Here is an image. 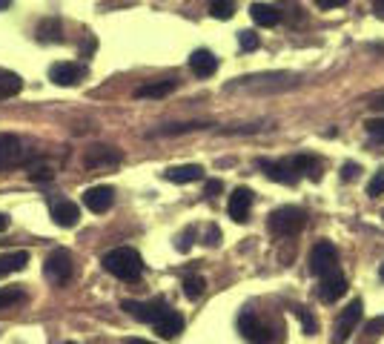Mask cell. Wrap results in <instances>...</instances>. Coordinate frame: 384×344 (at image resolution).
Listing matches in <instances>:
<instances>
[{
    "mask_svg": "<svg viewBox=\"0 0 384 344\" xmlns=\"http://www.w3.org/2000/svg\"><path fill=\"white\" fill-rule=\"evenodd\" d=\"M204 190H207V195H218V193L224 190V183H221L218 178H215V181H207V187H204Z\"/></svg>",
    "mask_w": 384,
    "mask_h": 344,
    "instance_id": "obj_35",
    "label": "cell"
},
{
    "mask_svg": "<svg viewBox=\"0 0 384 344\" xmlns=\"http://www.w3.org/2000/svg\"><path fill=\"white\" fill-rule=\"evenodd\" d=\"M178 89V81H155V83H147V86H138L135 89V98H163L170 92Z\"/></svg>",
    "mask_w": 384,
    "mask_h": 344,
    "instance_id": "obj_20",
    "label": "cell"
},
{
    "mask_svg": "<svg viewBox=\"0 0 384 344\" xmlns=\"http://www.w3.org/2000/svg\"><path fill=\"white\" fill-rule=\"evenodd\" d=\"M29 181H35V183L52 181V170H49V167H32V170H29Z\"/></svg>",
    "mask_w": 384,
    "mask_h": 344,
    "instance_id": "obj_33",
    "label": "cell"
},
{
    "mask_svg": "<svg viewBox=\"0 0 384 344\" xmlns=\"http://www.w3.org/2000/svg\"><path fill=\"white\" fill-rule=\"evenodd\" d=\"M207 124H175V126H163L152 135H181V132H192V129H204Z\"/></svg>",
    "mask_w": 384,
    "mask_h": 344,
    "instance_id": "obj_29",
    "label": "cell"
},
{
    "mask_svg": "<svg viewBox=\"0 0 384 344\" xmlns=\"http://www.w3.org/2000/svg\"><path fill=\"white\" fill-rule=\"evenodd\" d=\"M3 229H9V215L0 213V233H3Z\"/></svg>",
    "mask_w": 384,
    "mask_h": 344,
    "instance_id": "obj_41",
    "label": "cell"
},
{
    "mask_svg": "<svg viewBox=\"0 0 384 344\" xmlns=\"http://www.w3.org/2000/svg\"><path fill=\"white\" fill-rule=\"evenodd\" d=\"M101 264H104V270L109 275H115V279H121V281H138L141 272H143V259L138 256V249H132V247L109 249Z\"/></svg>",
    "mask_w": 384,
    "mask_h": 344,
    "instance_id": "obj_1",
    "label": "cell"
},
{
    "mask_svg": "<svg viewBox=\"0 0 384 344\" xmlns=\"http://www.w3.org/2000/svg\"><path fill=\"white\" fill-rule=\"evenodd\" d=\"M235 12V0H209V15L215 20H230Z\"/></svg>",
    "mask_w": 384,
    "mask_h": 344,
    "instance_id": "obj_26",
    "label": "cell"
},
{
    "mask_svg": "<svg viewBox=\"0 0 384 344\" xmlns=\"http://www.w3.org/2000/svg\"><path fill=\"white\" fill-rule=\"evenodd\" d=\"M163 178L173 181V183H192V181H201V178H204V170H201L198 164H184V167L166 170Z\"/></svg>",
    "mask_w": 384,
    "mask_h": 344,
    "instance_id": "obj_19",
    "label": "cell"
},
{
    "mask_svg": "<svg viewBox=\"0 0 384 344\" xmlns=\"http://www.w3.org/2000/svg\"><path fill=\"white\" fill-rule=\"evenodd\" d=\"M12 6V0H0V9H9Z\"/></svg>",
    "mask_w": 384,
    "mask_h": 344,
    "instance_id": "obj_43",
    "label": "cell"
},
{
    "mask_svg": "<svg viewBox=\"0 0 384 344\" xmlns=\"http://www.w3.org/2000/svg\"><path fill=\"white\" fill-rule=\"evenodd\" d=\"M344 293H347V279H344V272H339V267L321 275V281H319V298H321L324 304H335Z\"/></svg>",
    "mask_w": 384,
    "mask_h": 344,
    "instance_id": "obj_8",
    "label": "cell"
},
{
    "mask_svg": "<svg viewBox=\"0 0 384 344\" xmlns=\"http://www.w3.org/2000/svg\"><path fill=\"white\" fill-rule=\"evenodd\" d=\"M127 344H152V341H143V338H129Z\"/></svg>",
    "mask_w": 384,
    "mask_h": 344,
    "instance_id": "obj_42",
    "label": "cell"
},
{
    "mask_svg": "<svg viewBox=\"0 0 384 344\" xmlns=\"http://www.w3.org/2000/svg\"><path fill=\"white\" fill-rule=\"evenodd\" d=\"M250 15H253V20L258 23V26H278L281 23V12L278 9H273V6H267V3H253L250 6Z\"/></svg>",
    "mask_w": 384,
    "mask_h": 344,
    "instance_id": "obj_22",
    "label": "cell"
},
{
    "mask_svg": "<svg viewBox=\"0 0 384 344\" xmlns=\"http://www.w3.org/2000/svg\"><path fill=\"white\" fill-rule=\"evenodd\" d=\"M335 264H339V249H335L330 241H319L313 247V252H310V272L321 279L324 272L335 270Z\"/></svg>",
    "mask_w": 384,
    "mask_h": 344,
    "instance_id": "obj_5",
    "label": "cell"
},
{
    "mask_svg": "<svg viewBox=\"0 0 384 344\" xmlns=\"http://www.w3.org/2000/svg\"><path fill=\"white\" fill-rule=\"evenodd\" d=\"M26 264H29V252H26V249L6 252V256H0V279H3V275H12V272L26 270Z\"/></svg>",
    "mask_w": 384,
    "mask_h": 344,
    "instance_id": "obj_18",
    "label": "cell"
},
{
    "mask_svg": "<svg viewBox=\"0 0 384 344\" xmlns=\"http://www.w3.org/2000/svg\"><path fill=\"white\" fill-rule=\"evenodd\" d=\"M358 172H362V170H358L355 164H344V170H342V178H344V181H350V178H355Z\"/></svg>",
    "mask_w": 384,
    "mask_h": 344,
    "instance_id": "obj_37",
    "label": "cell"
},
{
    "mask_svg": "<svg viewBox=\"0 0 384 344\" xmlns=\"http://www.w3.org/2000/svg\"><path fill=\"white\" fill-rule=\"evenodd\" d=\"M152 327H155V333H158L161 338H178V336L184 333V316L175 313V310L170 307V310H166V313L155 321Z\"/></svg>",
    "mask_w": 384,
    "mask_h": 344,
    "instance_id": "obj_15",
    "label": "cell"
},
{
    "mask_svg": "<svg viewBox=\"0 0 384 344\" xmlns=\"http://www.w3.org/2000/svg\"><path fill=\"white\" fill-rule=\"evenodd\" d=\"M52 218L58 227H78L81 221V210H78V204H72V201H55L52 204Z\"/></svg>",
    "mask_w": 384,
    "mask_h": 344,
    "instance_id": "obj_17",
    "label": "cell"
},
{
    "mask_svg": "<svg viewBox=\"0 0 384 344\" xmlns=\"http://www.w3.org/2000/svg\"><path fill=\"white\" fill-rule=\"evenodd\" d=\"M384 193V172H376L373 178H370V183H367V195H381Z\"/></svg>",
    "mask_w": 384,
    "mask_h": 344,
    "instance_id": "obj_32",
    "label": "cell"
},
{
    "mask_svg": "<svg viewBox=\"0 0 384 344\" xmlns=\"http://www.w3.org/2000/svg\"><path fill=\"white\" fill-rule=\"evenodd\" d=\"M258 167L267 172V178L270 181H275V183H287V187H296L298 183V172L293 170V164L290 161H267V158H261L258 161Z\"/></svg>",
    "mask_w": 384,
    "mask_h": 344,
    "instance_id": "obj_10",
    "label": "cell"
},
{
    "mask_svg": "<svg viewBox=\"0 0 384 344\" xmlns=\"http://www.w3.org/2000/svg\"><path fill=\"white\" fill-rule=\"evenodd\" d=\"M189 69H192V75L209 78V75H215V69H218V58H215L209 49H195L189 55Z\"/></svg>",
    "mask_w": 384,
    "mask_h": 344,
    "instance_id": "obj_16",
    "label": "cell"
},
{
    "mask_svg": "<svg viewBox=\"0 0 384 344\" xmlns=\"http://www.w3.org/2000/svg\"><path fill=\"white\" fill-rule=\"evenodd\" d=\"M121 152L112 149V147H92L86 155H83V164L89 170H101V167H115V164H121Z\"/></svg>",
    "mask_w": 384,
    "mask_h": 344,
    "instance_id": "obj_13",
    "label": "cell"
},
{
    "mask_svg": "<svg viewBox=\"0 0 384 344\" xmlns=\"http://www.w3.org/2000/svg\"><path fill=\"white\" fill-rule=\"evenodd\" d=\"M365 129H367L370 138H376L378 144H384V118H370V121L365 124Z\"/></svg>",
    "mask_w": 384,
    "mask_h": 344,
    "instance_id": "obj_31",
    "label": "cell"
},
{
    "mask_svg": "<svg viewBox=\"0 0 384 344\" xmlns=\"http://www.w3.org/2000/svg\"><path fill=\"white\" fill-rule=\"evenodd\" d=\"M23 302V290L20 287H0V310H6L12 304Z\"/></svg>",
    "mask_w": 384,
    "mask_h": 344,
    "instance_id": "obj_28",
    "label": "cell"
},
{
    "mask_svg": "<svg viewBox=\"0 0 384 344\" xmlns=\"http://www.w3.org/2000/svg\"><path fill=\"white\" fill-rule=\"evenodd\" d=\"M38 40L40 43H61V20L49 17V20H40V26H38Z\"/></svg>",
    "mask_w": 384,
    "mask_h": 344,
    "instance_id": "obj_23",
    "label": "cell"
},
{
    "mask_svg": "<svg viewBox=\"0 0 384 344\" xmlns=\"http://www.w3.org/2000/svg\"><path fill=\"white\" fill-rule=\"evenodd\" d=\"M83 78H86V66L75 63V60H61V63H52V69H49V81L58 86H75Z\"/></svg>",
    "mask_w": 384,
    "mask_h": 344,
    "instance_id": "obj_9",
    "label": "cell"
},
{
    "mask_svg": "<svg viewBox=\"0 0 384 344\" xmlns=\"http://www.w3.org/2000/svg\"><path fill=\"white\" fill-rule=\"evenodd\" d=\"M384 327V318H378V321H370V325H367V330L373 333V336H378V330Z\"/></svg>",
    "mask_w": 384,
    "mask_h": 344,
    "instance_id": "obj_38",
    "label": "cell"
},
{
    "mask_svg": "<svg viewBox=\"0 0 384 344\" xmlns=\"http://www.w3.org/2000/svg\"><path fill=\"white\" fill-rule=\"evenodd\" d=\"M238 46H241L244 52H253V49H258V35H255V32H250V29L238 32Z\"/></svg>",
    "mask_w": 384,
    "mask_h": 344,
    "instance_id": "obj_30",
    "label": "cell"
},
{
    "mask_svg": "<svg viewBox=\"0 0 384 344\" xmlns=\"http://www.w3.org/2000/svg\"><path fill=\"white\" fill-rule=\"evenodd\" d=\"M23 89V81L15 72H0V101L3 98H15Z\"/></svg>",
    "mask_w": 384,
    "mask_h": 344,
    "instance_id": "obj_24",
    "label": "cell"
},
{
    "mask_svg": "<svg viewBox=\"0 0 384 344\" xmlns=\"http://www.w3.org/2000/svg\"><path fill=\"white\" fill-rule=\"evenodd\" d=\"M378 275H381V279H384V264H381V270H378Z\"/></svg>",
    "mask_w": 384,
    "mask_h": 344,
    "instance_id": "obj_44",
    "label": "cell"
},
{
    "mask_svg": "<svg viewBox=\"0 0 384 344\" xmlns=\"http://www.w3.org/2000/svg\"><path fill=\"white\" fill-rule=\"evenodd\" d=\"M253 198H255L253 190L238 187V190L230 195V204H227L230 218L238 221V224H247V221H250V210H253Z\"/></svg>",
    "mask_w": 384,
    "mask_h": 344,
    "instance_id": "obj_11",
    "label": "cell"
},
{
    "mask_svg": "<svg viewBox=\"0 0 384 344\" xmlns=\"http://www.w3.org/2000/svg\"><path fill=\"white\" fill-rule=\"evenodd\" d=\"M218 241H221V229H218V227H209V229H207V241H204V244L215 247Z\"/></svg>",
    "mask_w": 384,
    "mask_h": 344,
    "instance_id": "obj_34",
    "label": "cell"
},
{
    "mask_svg": "<svg viewBox=\"0 0 384 344\" xmlns=\"http://www.w3.org/2000/svg\"><path fill=\"white\" fill-rule=\"evenodd\" d=\"M296 316H298V321H301V327H304L307 336H316L319 333V321H316V316L310 313L307 307H296Z\"/></svg>",
    "mask_w": 384,
    "mask_h": 344,
    "instance_id": "obj_27",
    "label": "cell"
},
{
    "mask_svg": "<svg viewBox=\"0 0 384 344\" xmlns=\"http://www.w3.org/2000/svg\"><path fill=\"white\" fill-rule=\"evenodd\" d=\"M362 316H365V302H362V298H355L353 304H347L342 310L339 321H335V344H344L350 338V333L355 330L358 321H362Z\"/></svg>",
    "mask_w": 384,
    "mask_h": 344,
    "instance_id": "obj_6",
    "label": "cell"
},
{
    "mask_svg": "<svg viewBox=\"0 0 384 344\" xmlns=\"http://www.w3.org/2000/svg\"><path fill=\"white\" fill-rule=\"evenodd\" d=\"M32 158L35 155H29L26 149H23V144L17 141L15 135H3V138H0V172L29 164Z\"/></svg>",
    "mask_w": 384,
    "mask_h": 344,
    "instance_id": "obj_4",
    "label": "cell"
},
{
    "mask_svg": "<svg viewBox=\"0 0 384 344\" xmlns=\"http://www.w3.org/2000/svg\"><path fill=\"white\" fill-rule=\"evenodd\" d=\"M83 204H86V210L101 215L115 204V190L112 187H92V190L83 193Z\"/></svg>",
    "mask_w": 384,
    "mask_h": 344,
    "instance_id": "obj_14",
    "label": "cell"
},
{
    "mask_svg": "<svg viewBox=\"0 0 384 344\" xmlns=\"http://www.w3.org/2000/svg\"><path fill=\"white\" fill-rule=\"evenodd\" d=\"M181 287H184V295L189 298V302H195V298H201V295H204V287H207V281L201 279V275H186Z\"/></svg>",
    "mask_w": 384,
    "mask_h": 344,
    "instance_id": "obj_25",
    "label": "cell"
},
{
    "mask_svg": "<svg viewBox=\"0 0 384 344\" xmlns=\"http://www.w3.org/2000/svg\"><path fill=\"white\" fill-rule=\"evenodd\" d=\"M347 0H316V6H321V9H335V6H344Z\"/></svg>",
    "mask_w": 384,
    "mask_h": 344,
    "instance_id": "obj_36",
    "label": "cell"
},
{
    "mask_svg": "<svg viewBox=\"0 0 384 344\" xmlns=\"http://www.w3.org/2000/svg\"><path fill=\"white\" fill-rule=\"evenodd\" d=\"M373 9H376V15L384 20V0H373Z\"/></svg>",
    "mask_w": 384,
    "mask_h": 344,
    "instance_id": "obj_40",
    "label": "cell"
},
{
    "mask_svg": "<svg viewBox=\"0 0 384 344\" xmlns=\"http://www.w3.org/2000/svg\"><path fill=\"white\" fill-rule=\"evenodd\" d=\"M376 112H384V95H378V98H373V104H370Z\"/></svg>",
    "mask_w": 384,
    "mask_h": 344,
    "instance_id": "obj_39",
    "label": "cell"
},
{
    "mask_svg": "<svg viewBox=\"0 0 384 344\" xmlns=\"http://www.w3.org/2000/svg\"><path fill=\"white\" fill-rule=\"evenodd\" d=\"M132 318L143 321V325H155V321L170 310V304L163 302V298H155V302H124L121 304Z\"/></svg>",
    "mask_w": 384,
    "mask_h": 344,
    "instance_id": "obj_7",
    "label": "cell"
},
{
    "mask_svg": "<svg viewBox=\"0 0 384 344\" xmlns=\"http://www.w3.org/2000/svg\"><path fill=\"white\" fill-rule=\"evenodd\" d=\"M69 344H75V341H69Z\"/></svg>",
    "mask_w": 384,
    "mask_h": 344,
    "instance_id": "obj_45",
    "label": "cell"
},
{
    "mask_svg": "<svg viewBox=\"0 0 384 344\" xmlns=\"http://www.w3.org/2000/svg\"><path fill=\"white\" fill-rule=\"evenodd\" d=\"M43 275H46V281H52V284H69L72 281V275H75V261H72V252L69 249H55L49 259H46L43 264Z\"/></svg>",
    "mask_w": 384,
    "mask_h": 344,
    "instance_id": "obj_3",
    "label": "cell"
},
{
    "mask_svg": "<svg viewBox=\"0 0 384 344\" xmlns=\"http://www.w3.org/2000/svg\"><path fill=\"white\" fill-rule=\"evenodd\" d=\"M270 233L273 236H298L301 229L307 227V213L301 210V206H278V210L270 213Z\"/></svg>",
    "mask_w": 384,
    "mask_h": 344,
    "instance_id": "obj_2",
    "label": "cell"
},
{
    "mask_svg": "<svg viewBox=\"0 0 384 344\" xmlns=\"http://www.w3.org/2000/svg\"><path fill=\"white\" fill-rule=\"evenodd\" d=\"M290 164H293V170L298 175H310L313 181L321 178V161L313 158V155H296V158H290Z\"/></svg>",
    "mask_w": 384,
    "mask_h": 344,
    "instance_id": "obj_21",
    "label": "cell"
},
{
    "mask_svg": "<svg viewBox=\"0 0 384 344\" xmlns=\"http://www.w3.org/2000/svg\"><path fill=\"white\" fill-rule=\"evenodd\" d=\"M238 330H241V336L250 341V344H267L270 336H267V327L261 325V321L255 318V313H241L238 316Z\"/></svg>",
    "mask_w": 384,
    "mask_h": 344,
    "instance_id": "obj_12",
    "label": "cell"
}]
</instances>
